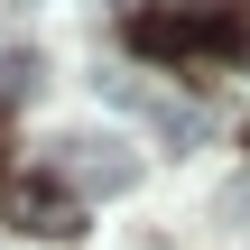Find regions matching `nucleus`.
Wrapping results in <instances>:
<instances>
[{
    "label": "nucleus",
    "instance_id": "1",
    "mask_svg": "<svg viewBox=\"0 0 250 250\" xmlns=\"http://www.w3.org/2000/svg\"><path fill=\"white\" fill-rule=\"evenodd\" d=\"M130 46L158 56V65L250 56V0H139V9H130Z\"/></svg>",
    "mask_w": 250,
    "mask_h": 250
},
{
    "label": "nucleus",
    "instance_id": "2",
    "mask_svg": "<svg viewBox=\"0 0 250 250\" xmlns=\"http://www.w3.org/2000/svg\"><path fill=\"white\" fill-rule=\"evenodd\" d=\"M56 176H65L74 195H130V186H139V148L111 139V130H65V139H56Z\"/></svg>",
    "mask_w": 250,
    "mask_h": 250
},
{
    "label": "nucleus",
    "instance_id": "3",
    "mask_svg": "<svg viewBox=\"0 0 250 250\" xmlns=\"http://www.w3.org/2000/svg\"><path fill=\"white\" fill-rule=\"evenodd\" d=\"M9 223L19 232H37V241H74L83 232V195L65 186V176H9Z\"/></svg>",
    "mask_w": 250,
    "mask_h": 250
},
{
    "label": "nucleus",
    "instance_id": "4",
    "mask_svg": "<svg viewBox=\"0 0 250 250\" xmlns=\"http://www.w3.org/2000/svg\"><path fill=\"white\" fill-rule=\"evenodd\" d=\"M111 93H121L130 111H148V121H158L167 139H186V148H195V139H213V111H204V102H186V93H148V83H111Z\"/></svg>",
    "mask_w": 250,
    "mask_h": 250
}]
</instances>
